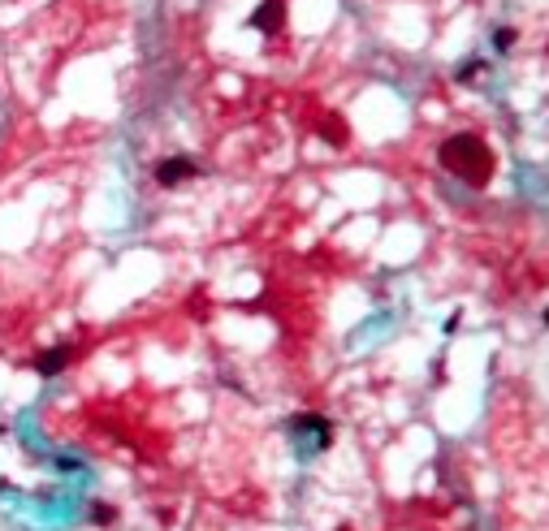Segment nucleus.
I'll return each instance as SVG.
<instances>
[{
  "instance_id": "1",
  "label": "nucleus",
  "mask_w": 549,
  "mask_h": 531,
  "mask_svg": "<svg viewBox=\"0 0 549 531\" xmlns=\"http://www.w3.org/2000/svg\"><path fill=\"white\" fill-rule=\"evenodd\" d=\"M437 160H442V169L446 173H454V177H463L467 186H489V177H493V151L476 138V134H454V138H446L442 147H437Z\"/></svg>"
},
{
  "instance_id": "2",
  "label": "nucleus",
  "mask_w": 549,
  "mask_h": 531,
  "mask_svg": "<svg viewBox=\"0 0 549 531\" xmlns=\"http://www.w3.org/2000/svg\"><path fill=\"white\" fill-rule=\"evenodd\" d=\"M195 173H199V165L186 160V155H169V160L156 165V182H160L164 190H174L178 182H186V177H195Z\"/></svg>"
},
{
  "instance_id": "3",
  "label": "nucleus",
  "mask_w": 549,
  "mask_h": 531,
  "mask_svg": "<svg viewBox=\"0 0 549 531\" xmlns=\"http://www.w3.org/2000/svg\"><path fill=\"white\" fill-rule=\"evenodd\" d=\"M251 26H255L260 35H277V31L286 26V0H264V5L251 13Z\"/></svg>"
},
{
  "instance_id": "4",
  "label": "nucleus",
  "mask_w": 549,
  "mask_h": 531,
  "mask_svg": "<svg viewBox=\"0 0 549 531\" xmlns=\"http://www.w3.org/2000/svg\"><path fill=\"white\" fill-rule=\"evenodd\" d=\"M70 358H74L70 346H52V350H43V354L35 358V371H39V376H57V371H65Z\"/></svg>"
},
{
  "instance_id": "5",
  "label": "nucleus",
  "mask_w": 549,
  "mask_h": 531,
  "mask_svg": "<svg viewBox=\"0 0 549 531\" xmlns=\"http://www.w3.org/2000/svg\"><path fill=\"white\" fill-rule=\"evenodd\" d=\"M91 522H95V527H113V522H117V510L104 505V501H95V505H91Z\"/></svg>"
},
{
  "instance_id": "6",
  "label": "nucleus",
  "mask_w": 549,
  "mask_h": 531,
  "mask_svg": "<svg viewBox=\"0 0 549 531\" xmlns=\"http://www.w3.org/2000/svg\"><path fill=\"white\" fill-rule=\"evenodd\" d=\"M320 138H329L334 147H342V143H346V134H342V126H338V121H324V126H320Z\"/></svg>"
},
{
  "instance_id": "7",
  "label": "nucleus",
  "mask_w": 549,
  "mask_h": 531,
  "mask_svg": "<svg viewBox=\"0 0 549 531\" xmlns=\"http://www.w3.org/2000/svg\"><path fill=\"white\" fill-rule=\"evenodd\" d=\"M480 70H484V61H471V65H463V70H459V82H471Z\"/></svg>"
},
{
  "instance_id": "8",
  "label": "nucleus",
  "mask_w": 549,
  "mask_h": 531,
  "mask_svg": "<svg viewBox=\"0 0 549 531\" xmlns=\"http://www.w3.org/2000/svg\"><path fill=\"white\" fill-rule=\"evenodd\" d=\"M511 43H515V31H498V48H502V52H506V48H511Z\"/></svg>"
},
{
  "instance_id": "9",
  "label": "nucleus",
  "mask_w": 549,
  "mask_h": 531,
  "mask_svg": "<svg viewBox=\"0 0 549 531\" xmlns=\"http://www.w3.org/2000/svg\"><path fill=\"white\" fill-rule=\"evenodd\" d=\"M459 324H463V311H454V315H450V320H446V333L454 337V329H459Z\"/></svg>"
}]
</instances>
